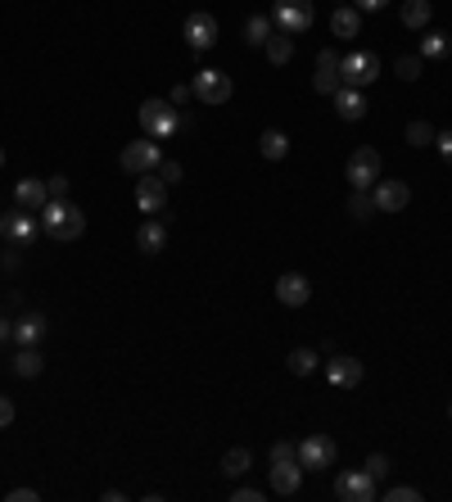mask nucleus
I'll return each mask as SVG.
<instances>
[{
  "label": "nucleus",
  "instance_id": "obj_6",
  "mask_svg": "<svg viewBox=\"0 0 452 502\" xmlns=\"http://www.w3.org/2000/svg\"><path fill=\"white\" fill-rule=\"evenodd\" d=\"M190 91H195L199 105H226L236 87H231V78H226L222 68H199L195 82H190Z\"/></svg>",
  "mask_w": 452,
  "mask_h": 502
},
{
  "label": "nucleus",
  "instance_id": "obj_43",
  "mask_svg": "<svg viewBox=\"0 0 452 502\" xmlns=\"http://www.w3.org/2000/svg\"><path fill=\"white\" fill-rule=\"evenodd\" d=\"M385 5H389V0H357L362 14H375V10H385Z\"/></svg>",
  "mask_w": 452,
  "mask_h": 502
},
{
  "label": "nucleus",
  "instance_id": "obj_42",
  "mask_svg": "<svg viewBox=\"0 0 452 502\" xmlns=\"http://www.w3.org/2000/svg\"><path fill=\"white\" fill-rule=\"evenodd\" d=\"M263 498V489H236L231 493V502H258Z\"/></svg>",
  "mask_w": 452,
  "mask_h": 502
},
{
  "label": "nucleus",
  "instance_id": "obj_35",
  "mask_svg": "<svg viewBox=\"0 0 452 502\" xmlns=\"http://www.w3.org/2000/svg\"><path fill=\"white\" fill-rule=\"evenodd\" d=\"M434 150H439V159L452 168V131H434Z\"/></svg>",
  "mask_w": 452,
  "mask_h": 502
},
{
  "label": "nucleus",
  "instance_id": "obj_34",
  "mask_svg": "<svg viewBox=\"0 0 452 502\" xmlns=\"http://www.w3.org/2000/svg\"><path fill=\"white\" fill-rule=\"evenodd\" d=\"M385 498H389V502H421V489H412V484H394Z\"/></svg>",
  "mask_w": 452,
  "mask_h": 502
},
{
  "label": "nucleus",
  "instance_id": "obj_44",
  "mask_svg": "<svg viewBox=\"0 0 452 502\" xmlns=\"http://www.w3.org/2000/svg\"><path fill=\"white\" fill-rule=\"evenodd\" d=\"M190 96H195V91H190V87H172V96H168V100H172V105H186V100H190Z\"/></svg>",
  "mask_w": 452,
  "mask_h": 502
},
{
  "label": "nucleus",
  "instance_id": "obj_4",
  "mask_svg": "<svg viewBox=\"0 0 452 502\" xmlns=\"http://www.w3.org/2000/svg\"><path fill=\"white\" fill-rule=\"evenodd\" d=\"M375 78H381V59H375L371 50L339 54V87H357V91H366Z\"/></svg>",
  "mask_w": 452,
  "mask_h": 502
},
{
  "label": "nucleus",
  "instance_id": "obj_46",
  "mask_svg": "<svg viewBox=\"0 0 452 502\" xmlns=\"http://www.w3.org/2000/svg\"><path fill=\"white\" fill-rule=\"evenodd\" d=\"M0 168H5V150H0Z\"/></svg>",
  "mask_w": 452,
  "mask_h": 502
},
{
  "label": "nucleus",
  "instance_id": "obj_16",
  "mask_svg": "<svg viewBox=\"0 0 452 502\" xmlns=\"http://www.w3.org/2000/svg\"><path fill=\"white\" fill-rule=\"evenodd\" d=\"M317 96H335L339 91V54L335 50H322L317 54V78H313Z\"/></svg>",
  "mask_w": 452,
  "mask_h": 502
},
{
  "label": "nucleus",
  "instance_id": "obj_17",
  "mask_svg": "<svg viewBox=\"0 0 452 502\" xmlns=\"http://www.w3.org/2000/svg\"><path fill=\"white\" fill-rule=\"evenodd\" d=\"M14 204H19V208H28V213H41V208L50 204L46 181H41V177H23V181L14 186Z\"/></svg>",
  "mask_w": 452,
  "mask_h": 502
},
{
  "label": "nucleus",
  "instance_id": "obj_23",
  "mask_svg": "<svg viewBox=\"0 0 452 502\" xmlns=\"http://www.w3.org/2000/svg\"><path fill=\"white\" fill-rule=\"evenodd\" d=\"M46 339V317L41 313H23L14 322V344H41Z\"/></svg>",
  "mask_w": 452,
  "mask_h": 502
},
{
  "label": "nucleus",
  "instance_id": "obj_14",
  "mask_svg": "<svg viewBox=\"0 0 452 502\" xmlns=\"http://www.w3.org/2000/svg\"><path fill=\"white\" fill-rule=\"evenodd\" d=\"M276 299H280L285 308H304V304L313 299L308 276H304V272H285V276L276 280Z\"/></svg>",
  "mask_w": 452,
  "mask_h": 502
},
{
  "label": "nucleus",
  "instance_id": "obj_40",
  "mask_svg": "<svg viewBox=\"0 0 452 502\" xmlns=\"http://www.w3.org/2000/svg\"><path fill=\"white\" fill-rule=\"evenodd\" d=\"M10 425H14V403L0 394V430H10Z\"/></svg>",
  "mask_w": 452,
  "mask_h": 502
},
{
  "label": "nucleus",
  "instance_id": "obj_9",
  "mask_svg": "<svg viewBox=\"0 0 452 502\" xmlns=\"http://www.w3.org/2000/svg\"><path fill=\"white\" fill-rule=\"evenodd\" d=\"M335 498L339 502H371L375 498V475L362 466V471H344L335 475Z\"/></svg>",
  "mask_w": 452,
  "mask_h": 502
},
{
  "label": "nucleus",
  "instance_id": "obj_26",
  "mask_svg": "<svg viewBox=\"0 0 452 502\" xmlns=\"http://www.w3.org/2000/svg\"><path fill=\"white\" fill-rule=\"evenodd\" d=\"M416 54H421V59H448V54H452V37H448V32H425Z\"/></svg>",
  "mask_w": 452,
  "mask_h": 502
},
{
  "label": "nucleus",
  "instance_id": "obj_39",
  "mask_svg": "<svg viewBox=\"0 0 452 502\" xmlns=\"http://www.w3.org/2000/svg\"><path fill=\"white\" fill-rule=\"evenodd\" d=\"M46 190H50V199H68V177H63V172H54V177L46 181Z\"/></svg>",
  "mask_w": 452,
  "mask_h": 502
},
{
  "label": "nucleus",
  "instance_id": "obj_36",
  "mask_svg": "<svg viewBox=\"0 0 452 502\" xmlns=\"http://www.w3.org/2000/svg\"><path fill=\"white\" fill-rule=\"evenodd\" d=\"M159 181L177 186V181H181V163H177V159H163V163H159Z\"/></svg>",
  "mask_w": 452,
  "mask_h": 502
},
{
  "label": "nucleus",
  "instance_id": "obj_41",
  "mask_svg": "<svg viewBox=\"0 0 452 502\" xmlns=\"http://www.w3.org/2000/svg\"><path fill=\"white\" fill-rule=\"evenodd\" d=\"M41 493L37 489H10V502H37Z\"/></svg>",
  "mask_w": 452,
  "mask_h": 502
},
{
  "label": "nucleus",
  "instance_id": "obj_21",
  "mask_svg": "<svg viewBox=\"0 0 452 502\" xmlns=\"http://www.w3.org/2000/svg\"><path fill=\"white\" fill-rule=\"evenodd\" d=\"M14 376H23V381H37L41 372H46V357H41V348L37 344H19V353H14Z\"/></svg>",
  "mask_w": 452,
  "mask_h": 502
},
{
  "label": "nucleus",
  "instance_id": "obj_8",
  "mask_svg": "<svg viewBox=\"0 0 452 502\" xmlns=\"http://www.w3.org/2000/svg\"><path fill=\"white\" fill-rule=\"evenodd\" d=\"M298 466L304 471H331L335 466V439L331 435H308L298 444Z\"/></svg>",
  "mask_w": 452,
  "mask_h": 502
},
{
  "label": "nucleus",
  "instance_id": "obj_33",
  "mask_svg": "<svg viewBox=\"0 0 452 502\" xmlns=\"http://www.w3.org/2000/svg\"><path fill=\"white\" fill-rule=\"evenodd\" d=\"M407 146H434V127H430L425 118L407 122Z\"/></svg>",
  "mask_w": 452,
  "mask_h": 502
},
{
  "label": "nucleus",
  "instance_id": "obj_32",
  "mask_svg": "<svg viewBox=\"0 0 452 502\" xmlns=\"http://www.w3.org/2000/svg\"><path fill=\"white\" fill-rule=\"evenodd\" d=\"M421 63H425L421 54H398V63H394V73H398L403 82H416V78H421Z\"/></svg>",
  "mask_w": 452,
  "mask_h": 502
},
{
  "label": "nucleus",
  "instance_id": "obj_19",
  "mask_svg": "<svg viewBox=\"0 0 452 502\" xmlns=\"http://www.w3.org/2000/svg\"><path fill=\"white\" fill-rule=\"evenodd\" d=\"M335 109H339V118H344V122H362L371 105H366V91H357V87H339V91H335Z\"/></svg>",
  "mask_w": 452,
  "mask_h": 502
},
{
  "label": "nucleus",
  "instance_id": "obj_22",
  "mask_svg": "<svg viewBox=\"0 0 452 502\" xmlns=\"http://www.w3.org/2000/svg\"><path fill=\"white\" fill-rule=\"evenodd\" d=\"M163 245H168L163 222H159V218H145L140 231H136V249H140V254H163Z\"/></svg>",
  "mask_w": 452,
  "mask_h": 502
},
{
  "label": "nucleus",
  "instance_id": "obj_20",
  "mask_svg": "<svg viewBox=\"0 0 452 502\" xmlns=\"http://www.w3.org/2000/svg\"><path fill=\"white\" fill-rule=\"evenodd\" d=\"M357 32H362V10H357V5H335V14H331V37L353 41Z\"/></svg>",
  "mask_w": 452,
  "mask_h": 502
},
{
  "label": "nucleus",
  "instance_id": "obj_15",
  "mask_svg": "<svg viewBox=\"0 0 452 502\" xmlns=\"http://www.w3.org/2000/svg\"><path fill=\"white\" fill-rule=\"evenodd\" d=\"M0 227H5V240H14V245H32V240H37V231H41V218H32L28 208H19L14 218H0Z\"/></svg>",
  "mask_w": 452,
  "mask_h": 502
},
{
  "label": "nucleus",
  "instance_id": "obj_25",
  "mask_svg": "<svg viewBox=\"0 0 452 502\" xmlns=\"http://www.w3.org/2000/svg\"><path fill=\"white\" fill-rule=\"evenodd\" d=\"M430 0H403V28H412V32H425L430 28Z\"/></svg>",
  "mask_w": 452,
  "mask_h": 502
},
{
  "label": "nucleus",
  "instance_id": "obj_11",
  "mask_svg": "<svg viewBox=\"0 0 452 502\" xmlns=\"http://www.w3.org/2000/svg\"><path fill=\"white\" fill-rule=\"evenodd\" d=\"M186 46L190 50H213L217 46V37H222V28H217V19L213 14H204V10H195L190 19H186Z\"/></svg>",
  "mask_w": 452,
  "mask_h": 502
},
{
  "label": "nucleus",
  "instance_id": "obj_13",
  "mask_svg": "<svg viewBox=\"0 0 452 502\" xmlns=\"http://www.w3.org/2000/svg\"><path fill=\"white\" fill-rule=\"evenodd\" d=\"M371 199H375V213H403L412 190H407V181H375Z\"/></svg>",
  "mask_w": 452,
  "mask_h": 502
},
{
  "label": "nucleus",
  "instance_id": "obj_5",
  "mask_svg": "<svg viewBox=\"0 0 452 502\" xmlns=\"http://www.w3.org/2000/svg\"><path fill=\"white\" fill-rule=\"evenodd\" d=\"M272 23L280 32L298 37V32H308L317 23V10H313V0H276V5H272Z\"/></svg>",
  "mask_w": 452,
  "mask_h": 502
},
{
  "label": "nucleus",
  "instance_id": "obj_2",
  "mask_svg": "<svg viewBox=\"0 0 452 502\" xmlns=\"http://www.w3.org/2000/svg\"><path fill=\"white\" fill-rule=\"evenodd\" d=\"M159 163H163V146H159L155 136H140V140H131V146H122V155H118V168H122L127 177L159 172Z\"/></svg>",
  "mask_w": 452,
  "mask_h": 502
},
{
  "label": "nucleus",
  "instance_id": "obj_28",
  "mask_svg": "<svg viewBox=\"0 0 452 502\" xmlns=\"http://www.w3.org/2000/svg\"><path fill=\"white\" fill-rule=\"evenodd\" d=\"M267 37H272V14H249V23H245V41H249L254 50H263V46H267Z\"/></svg>",
  "mask_w": 452,
  "mask_h": 502
},
{
  "label": "nucleus",
  "instance_id": "obj_3",
  "mask_svg": "<svg viewBox=\"0 0 452 502\" xmlns=\"http://www.w3.org/2000/svg\"><path fill=\"white\" fill-rule=\"evenodd\" d=\"M140 131L155 136V140H168L181 131V109L172 100H145L140 105Z\"/></svg>",
  "mask_w": 452,
  "mask_h": 502
},
{
  "label": "nucleus",
  "instance_id": "obj_45",
  "mask_svg": "<svg viewBox=\"0 0 452 502\" xmlns=\"http://www.w3.org/2000/svg\"><path fill=\"white\" fill-rule=\"evenodd\" d=\"M5 339H14V322H10V317H0V344H5Z\"/></svg>",
  "mask_w": 452,
  "mask_h": 502
},
{
  "label": "nucleus",
  "instance_id": "obj_31",
  "mask_svg": "<svg viewBox=\"0 0 452 502\" xmlns=\"http://www.w3.org/2000/svg\"><path fill=\"white\" fill-rule=\"evenodd\" d=\"M348 213H353L357 222H366L371 213H375V199H371V190H353V195H348Z\"/></svg>",
  "mask_w": 452,
  "mask_h": 502
},
{
  "label": "nucleus",
  "instance_id": "obj_30",
  "mask_svg": "<svg viewBox=\"0 0 452 502\" xmlns=\"http://www.w3.org/2000/svg\"><path fill=\"white\" fill-rule=\"evenodd\" d=\"M285 367H289L294 376H308V372L317 367V348H294V353L285 357Z\"/></svg>",
  "mask_w": 452,
  "mask_h": 502
},
{
  "label": "nucleus",
  "instance_id": "obj_12",
  "mask_svg": "<svg viewBox=\"0 0 452 502\" xmlns=\"http://www.w3.org/2000/svg\"><path fill=\"white\" fill-rule=\"evenodd\" d=\"M362 376H366L362 363H357V357H348V353H335L331 363H326V381H331L335 389H357Z\"/></svg>",
  "mask_w": 452,
  "mask_h": 502
},
{
  "label": "nucleus",
  "instance_id": "obj_38",
  "mask_svg": "<svg viewBox=\"0 0 452 502\" xmlns=\"http://www.w3.org/2000/svg\"><path fill=\"white\" fill-rule=\"evenodd\" d=\"M366 471H371L375 480H381V475H389V457H385V453H371V457H366Z\"/></svg>",
  "mask_w": 452,
  "mask_h": 502
},
{
  "label": "nucleus",
  "instance_id": "obj_24",
  "mask_svg": "<svg viewBox=\"0 0 452 502\" xmlns=\"http://www.w3.org/2000/svg\"><path fill=\"white\" fill-rule=\"evenodd\" d=\"M258 150H263V159L280 163V159L289 155V136H285V131H276V127H267V131L258 136Z\"/></svg>",
  "mask_w": 452,
  "mask_h": 502
},
{
  "label": "nucleus",
  "instance_id": "obj_29",
  "mask_svg": "<svg viewBox=\"0 0 452 502\" xmlns=\"http://www.w3.org/2000/svg\"><path fill=\"white\" fill-rule=\"evenodd\" d=\"M263 50H267V59L280 68V63H289V54H294V37H289V32H272Z\"/></svg>",
  "mask_w": 452,
  "mask_h": 502
},
{
  "label": "nucleus",
  "instance_id": "obj_10",
  "mask_svg": "<svg viewBox=\"0 0 452 502\" xmlns=\"http://www.w3.org/2000/svg\"><path fill=\"white\" fill-rule=\"evenodd\" d=\"M163 204H168V181H159V172H145L136 181V208L145 218H155V213H163Z\"/></svg>",
  "mask_w": 452,
  "mask_h": 502
},
{
  "label": "nucleus",
  "instance_id": "obj_27",
  "mask_svg": "<svg viewBox=\"0 0 452 502\" xmlns=\"http://www.w3.org/2000/svg\"><path fill=\"white\" fill-rule=\"evenodd\" d=\"M249 466H254V453H249V448H226V457H222V471H226V480H240Z\"/></svg>",
  "mask_w": 452,
  "mask_h": 502
},
{
  "label": "nucleus",
  "instance_id": "obj_1",
  "mask_svg": "<svg viewBox=\"0 0 452 502\" xmlns=\"http://www.w3.org/2000/svg\"><path fill=\"white\" fill-rule=\"evenodd\" d=\"M41 231H46L50 240H78V236L87 231L82 204H72V199H50V204L41 208Z\"/></svg>",
  "mask_w": 452,
  "mask_h": 502
},
{
  "label": "nucleus",
  "instance_id": "obj_18",
  "mask_svg": "<svg viewBox=\"0 0 452 502\" xmlns=\"http://www.w3.org/2000/svg\"><path fill=\"white\" fill-rule=\"evenodd\" d=\"M298 484H304V466H298V462H272V493L294 498Z\"/></svg>",
  "mask_w": 452,
  "mask_h": 502
},
{
  "label": "nucleus",
  "instance_id": "obj_37",
  "mask_svg": "<svg viewBox=\"0 0 452 502\" xmlns=\"http://www.w3.org/2000/svg\"><path fill=\"white\" fill-rule=\"evenodd\" d=\"M272 462H298V444H272Z\"/></svg>",
  "mask_w": 452,
  "mask_h": 502
},
{
  "label": "nucleus",
  "instance_id": "obj_7",
  "mask_svg": "<svg viewBox=\"0 0 452 502\" xmlns=\"http://www.w3.org/2000/svg\"><path fill=\"white\" fill-rule=\"evenodd\" d=\"M344 177H348V186H353V190H371L375 181H381V155H375L371 146L353 150V155H348V168H344Z\"/></svg>",
  "mask_w": 452,
  "mask_h": 502
},
{
  "label": "nucleus",
  "instance_id": "obj_47",
  "mask_svg": "<svg viewBox=\"0 0 452 502\" xmlns=\"http://www.w3.org/2000/svg\"><path fill=\"white\" fill-rule=\"evenodd\" d=\"M0 240H5V227H0Z\"/></svg>",
  "mask_w": 452,
  "mask_h": 502
}]
</instances>
